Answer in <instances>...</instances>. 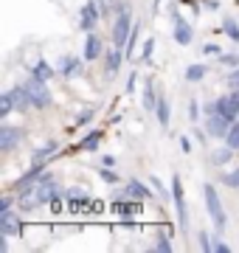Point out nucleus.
Segmentation results:
<instances>
[{
	"label": "nucleus",
	"instance_id": "4c0bfd02",
	"mask_svg": "<svg viewBox=\"0 0 239 253\" xmlns=\"http://www.w3.org/2000/svg\"><path fill=\"white\" fill-rule=\"evenodd\" d=\"M14 197H17V194H14ZM14 197H11V194H6V197L0 200V211H3V208H11V203H14Z\"/></svg>",
	"mask_w": 239,
	"mask_h": 253
},
{
	"label": "nucleus",
	"instance_id": "4be33fe9",
	"mask_svg": "<svg viewBox=\"0 0 239 253\" xmlns=\"http://www.w3.org/2000/svg\"><path fill=\"white\" fill-rule=\"evenodd\" d=\"M144 107L147 110H155L158 101H155V90H152V79L144 82Z\"/></svg>",
	"mask_w": 239,
	"mask_h": 253
},
{
	"label": "nucleus",
	"instance_id": "412c9836",
	"mask_svg": "<svg viewBox=\"0 0 239 253\" xmlns=\"http://www.w3.org/2000/svg\"><path fill=\"white\" fill-rule=\"evenodd\" d=\"M54 152H56V144H54V141H48V144L42 146V149H37V152L31 155V163H42V161H48V158H51Z\"/></svg>",
	"mask_w": 239,
	"mask_h": 253
},
{
	"label": "nucleus",
	"instance_id": "aec40b11",
	"mask_svg": "<svg viewBox=\"0 0 239 253\" xmlns=\"http://www.w3.org/2000/svg\"><path fill=\"white\" fill-rule=\"evenodd\" d=\"M93 3L99 6L101 17H113V14H119L116 9H121V6H119V0H93Z\"/></svg>",
	"mask_w": 239,
	"mask_h": 253
},
{
	"label": "nucleus",
	"instance_id": "79ce46f5",
	"mask_svg": "<svg viewBox=\"0 0 239 253\" xmlns=\"http://www.w3.org/2000/svg\"><path fill=\"white\" fill-rule=\"evenodd\" d=\"M234 99H237V101H239V87H234Z\"/></svg>",
	"mask_w": 239,
	"mask_h": 253
},
{
	"label": "nucleus",
	"instance_id": "f8f14e48",
	"mask_svg": "<svg viewBox=\"0 0 239 253\" xmlns=\"http://www.w3.org/2000/svg\"><path fill=\"white\" fill-rule=\"evenodd\" d=\"M121 59H127V54H124V48H119V45H113L107 54H104V68H107V73H119V68H121Z\"/></svg>",
	"mask_w": 239,
	"mask_h": 253
},
{
	"label": "nucleus",
	"instance_id": "2f4dec72",
	"mask_svg": "<svg viewBox=\"0 0 239 253\" xmlns=\"http://www.w3.org/2000/svg\"><path fill=\"white\" fill-rule=\"evenodd\" d=\"M149 186H152V189H155V191H158V194H160L163 200L169 197V191L163 189V183H160V177H149Z\"/></svg>",
	"mask_w": 239,
	"mask_h": 253
},
{
	"label": "nucleus",
	"instance_id": "72a5a7b5",
	"mask_svg": "<svg viewBox=\"0 0 239 253\" xmlns=\"http://www.w3.org/2000/svg\"><path fill=\"white\" fill-rule=\"evenodd\" d=\"M214 251H217V253H228V251H231V245H228V242H222V239H217V242H214Z\"/></svg>",
	"mask_w": 239,
	"mask_h": 253
},
{
	"label": "nucleus",
	"instance_id": "0eeeda50",
	"mask_svg": "<svg viewBox=\"0 0 239 253\" xmlns=\"http://www.w3.org/2000/svg\"><path fill=\"white\" fill-rule=\"evenodd\" d=\"M23 135H26V132H23V126L3 124V126H0V149H3V152H11V149L23 141Z\"/></svg>",
	"mask_w": 239,
	"mask_h": 253
},
{
	"label": "nucleus",
	"instance_id": "f03ea898",
	"mask_svg": "<svg viewBox=\"0 0 239 253\" xmlns=\"http://www.w3.org/2000/svg\"><path fill=\"white\" fill-rule=\"evenodd\" d=\"M129 34H132V14H129L127 6H121L119 14H116V20H113V45L124 48L127 45Z\"/></svg>",
	"mask_w": 239,
	"mask_h": 253
},
{
	"label": "nucleus",
	"instance_id": "7c9ffc66",
	"mask_svg": "<svg viewBox=\"0 0 239 253\" xmlns=\"http://www.w3.org/2000/svg\"><path fill=\"white\" fill-rule=\"evenodd\" d=\"M152 48H155V40H147L144 51H141V62H152Z\"/></svg>",
	"mask_w": 239,
	"mask_h": 253
},
{
	"label": "nucleus",
	"instance_id": "9b49d317",
	"mask_svg": "<svg viewBox=\"0 0 239 253\" xmlns=\"http://www.w3.org/2000/svg\"><path fill=\"white\" fill-rule=\"evenodd\" d=\"M11 99H14V110H17V113H28V110L34 107V104H31V96H28V90L23 84H14V87H11Z\"/></svg>",
	"mask_w": 239,
	"mask_h": 253
},
{
	"label": "nucleus",
	"instance_id": "ea45409f",
	"mask_svg": "<svg viewBox=\"0 0 239 253\" xmlns=\"http://www.w3.org/2000/svg\"><path fill=\"white\" fill-rule=\"evenodd\" d=\"M135 79H138V73L132 71L129 73V82H127V90H135Z\"/></svg>",
	"mask_w": 239,
	"mask_h": 253
},
{
	"label": "nucleus",
	"instance_id": "a211bd4d",
	"mask_svg": "<svg viewBox=\"0 0 239 253\" xmlns=\"http://www.w3.org/2000/svg\"><path fill=\"white\" fill-rule=\"evenodd\" d=\"M205 73H208V68H205V65L194 62V65H189V68H186V79H189V82H202V79H205Z\"/></svg>",
	"mask_w": 239,
	"mask_h": 253
},
{
	"label": "nucleus",
	"instance_id": "a19ab883",
	"mask_svg": "<svg viewBox=\"0 0 239 253\" xmlns=\"http://www.w3.org/2000/svg\"><path fill=\"white\" fill-rule=\"evenodd\" d=\"M180 146H183V152H192V144H189V138H180Z\"/></svg>",
	"mask_w": 239,
	"mask_h": 253
},
{
	"label": "nucleus",
	"instance_id": "c756f323",
	"mask_svg": "<svg viewBox=\"0 0 239 253\" xmlns=\"http://www.w3.org/2000/svg\"><path fill=\"white\" fill-rule=\"evenodd\" d=\"M222 183H225V186H231V189H239V166L234 169V172L222 174Z\"/></svg>",
	"mask_w": 239,
	"mask_h": 253
},
{
	"label": "nucleus",
	"instance_id": "4468645a",
	"mask_svg": "<svg viewBox=\"0 0 239 253\" xmlns=\"http://www.w3.org/2000/svg\"><path fill=\"white\" fill-rule=\"evenodd\" d=\"M59 73H62V76H68V79H71V76H79V73H82V62H79V56H62V59H59Z\"/></svg>",
	"mask_w": 239,
	"mask_h": 253
},
{
	"label": "nucleus",
	"instance_id": "9d476101",
	"mask_svg": "<svg viewBox=\"0 0 239 253\" xmlns=\"http://www.w3.org/2000/svg\"><path fill=\"white\" fill-rule=\"evenodd\" d=\"M104 56V45H101V37L96 31H87L84 37V51H82V59L93 62V59H101Z\"/></svg>",
	"mask_w": 239,
	"mask_h": 253
},
{
	"label": "nucleus",
	"instance_id": "39448f33",
	"mask_svg": "<svg viewBox=\"0 0 239 253\" xmlns=\"http://www.w3.org/2000/svg\"><path fill=\"white\" fill-rule=\"evenodd\" d=\"M172 200H175V208H177V222L180 228H189V214H186V197H183V183H180V174L172 177Z\"/></svg>",
	"mask_w": 239,
	"mask_h": 253
},
{
	"label": "nucleus",
	"instance_id": "a878e982",
	"mask_svg": "<svg viewBox=\"0 0 239 253\" xmlns=\"http://www.w3.org/2000/svg\"><path fill=\"white\" fill-rule=\"evenodd\" d=\"M152 251H160V253H169L172 251V242H169V234H160L155 239V245H152Z\"/></svg>",
	"mask_w": 239,
	"mask_h": 253
},
{
	"label": "nucleus",
	"instance_id": "cd10ccee",
	"mask_svg": "<svg viewBox=\"0 0 239 253\" xmlns=\"http://www.w3.org/2000/svg\"><path fill=\"white\" fill-rule=\"evenodd\" d=\"M231 152H234L231 146H228V149H217V152L211 155V161L217 163V166H222V163H228V161H231Z\"/></svg>",
	"mask_w": 239,
	"mask_h": 253
},
{
	"label": "nucleus",
	"instance_id": "58836bf2",
	"mask_svg": "<svg viewBox=\"0 0 239 253\" xmlns=\"http://www.w3.org/2000/svg\"><path fill=\"white\" fill-rule=\"evenodd\" d=\"M202 54H222V51H220V45H214V42H211V45L202 48Z\"/></svg>",
	"mask_w": 239,
	"mask_h": 253
},
{
	"label": "nucleus",
	"instance_id": "ddd939ff",
	"mask_svg": "<svg viewBox=\"0 0 239 253\" xmlns=\"http://www.w3.org/2000/svg\"><path fill=\"white\" fill-rule=\"evenodd\" d=\"M192 37H194L192 26H189L183 17H175V42H177V45H189V42H192Z\"/></svg>",
	"mask_w": 239,
	"mask_h": 253
},
{
	"label": "nucleus",
	"instance_id": "c9c22d12",
	"mask_svg": "<svg viewBox=\"0 0 239 253\" xmlns=\"http://www.w3.org/2000/svg\"><path fill=\"white\" fill-rule=\"evenodd\" d=\"M93 118V110H84V113H79V118H76V124H87Z\"/></svg>",
	"mask_w": 239,
	"mask_h": 253
},
{
	"label": "nucleus",
	"instance_id": "1a4fd4ad",
	"mask_svg": "<svg viewBox=\"0 0 239 253\" xmlns=\"http://www.w3.org/2000/svg\"><path fill=\"white\" fill-rule=\"evenodd\" d=\"M99 20H101L99 6H96L93 0H87V3L82 6V11H79V28H82V31H93Z\"/></svg>",
	"mask_w": 239,
	"mask_h": 253
},
{
	"label": "nucleus",
	"instance_id": "6ab92c4d",
	"mask_svg": "<svg viewBox=\"0 0 239 253\" xmlns=\"http://www.w3.org/2000/svg\"><path fill=\"white\" fill-rule=\"evenodd\" d=\"M99 144H101V132H99V129H93L87 138H82L79 149H84V152H96V149H99Z\"/></svg>",
	"mask_w": 239,
	"mask_h": 253
},
{
	"label": "nucleus",
	"instance_id": "393cba45",
	"mask_svg": "<svg viewBox=\"0 0 239 253\" xmlns=\"http://www.w3.org/2000/svg\"><path fill=\"white\" fill-rule=\"evenodd\" d=\"M222 31H225L231 40H237V42H239V26H237V20H234V17H225V20H222Z\"/></svg>",
	"mask_w": 239,
	"mask_h": 253
},
{
	"label": "nucleus",
	"instance_id": "e433bc0d",
	"mask_svg": "<svg viewBox=\"0 0 239 253\" xmlns=\"http://www.w3.org/2000/svg\"><path fill=\"white\" fill-rule=\"evenodd\" d=\"M189 116H192V121H197V116H200V107H197V101H192V104H189Z\"/></svg>",
	"mask_w": 239,
	"mask_h": 253
},
{
	"label": "nucleus",
	"instance_id": "2eb2a0df",
	"mask_svg": "<svg viewBox=\"0 0 239 253\" xmlns=\"http://www.w3.org/2000/svg\"><path fill=\"white\" fill-rule=\"evenodd\" d=\"M124 194H127V197H132V200H149V197H152V191H149L141 180H129L127 189H124Z\"/></svg>",
	"mask_w": 239,
	"mask_h": 253
},
{
	"label": "nucleus",
	"instance_id": "20e7f679",
	"mask_svg": "<svg viewBox=\"0 0 239 253\" xmlns=\"http://www.w3.org/2000/svg\"><path fill=\"white\" fill-rule=\"evenodd\" d=\"M23 234V219H20V214H14L11 208H3L0 211V236H20Z\"/></svg>",
	"mask_w": 239,
	"mask_h": 253
},
{
	"label": "nucleus",
	"instance_id": "f3484780",
	"mask_svg": "<svg viewBox=\"0 0 239 253\" xmlns=\"http://www.w3.org/2000/svg\"><path fill=\"white\" fill-rule=\"evenodd\" d=\"M155 113H158V124L163 126H169V121H172V104L166 99H158V107H155Z\"/></svg>",
	"mask_w": 239,
	"mask_h": 253
},
{
	"label": "nucleus",
	"instance_id": "f704fd0d",
	"mask_svg": "<svg viewBox=\"0 0 239 253\" xmlns=\"http://www.w3.org/2000/svg\"><path fill=\"white\" fill-rule=\"evenodd\" d=\"M228 84H231V87H239V68H234V71H231Z\"/></svg>",
	"mask_w": 239,
	"mask_h": 253
},
{
	"label": "nucleus",
	"instance_id": "c85d7f7f",
	"mask_svg": "<svg viewBox=\"0 0 239 253\" xmlns=\"http://www.w3.org/2000/svg\"><path fill=\"white\" fill-rule=\"evenodd\" d=\"M220 62L225 65V68H231V71H234V68H239V54H225V51H222Z\"/></svg>",
	"mask_w": 239,
	"mask_h": 253
},
{
	"label": "nucleus",
	"instance_id": "b1692460",
	"mask_svg": "<svg viewBox=\"0 0 239 253\" xmlns=\"http://www.w3.org/2000/svg\"><path fill=\"white\" fill-rule=\"evenodd\" d=\"M225 146H231V149H239V118L231 124L228 135H225Z\"/></svg>",
	"mask_w": 239,
	"mask_h": 253
},
{
	"label": "nucleus",
	"instance_id": "7ed1b4c3",
	"mask_svg": "<svg viewBox=\"0 0 239 253\" xmlns=\"http://www.w3.org/2000/svg\"><path fill=\"white\" fill-rule=\"evenodd\" d=\"M23 87L28 90V96H31V104H34L37 110H45L48 104H51V90L45 87V82H40V79H34V76H31V79L23 82Z\"/></svg>",
	"mask_w": 239,
	"mask_h": 253
},
{
	"label": "nucleus",
	"instance_id": "473e14b6",
	"mask_svg": "<svg viewBox=\"0 0 239 253\" xmlns=\"http://www.w3.org/2000/svg\"><path fill=\"white\" fill-rule=\"evenodd\" d=\"M99 177H101L104 183H119V174L110 172V169H99Z\"/></svg>",
	"mask_w": 239,
	"mask_h": 253
},
{
	"label": "nucleus",
	"instance_id": "6e6552de",
	"mask_svg": "<svg viewBox=\"0 0 239 253\" xmlns=\"http://www.w3.org/2000/svg\"><path fill=\"white\" fill-rule=\"evenodd\" d=\"M231 118H225V116H220V113H208V121H205V129H208V135H214V138H225L228 135V129H231Z\"/></svg>",
	"mask_w": 239,
	"mask_h": 253
},
{
	"label": "nucleus",
	"instance_id": "bb28decb",
	"mask_svg": "<svg viewBox=\"0 0 239 253\" xmlns=\"http://www.w3.org/2000/svg\"><path fill=\"white\" fill-rule=\"evenodd\" d=\"M197 245H200V251H214V242H211V234H205V231H200L197 234Z\"/></svg>",
	"mask_w": 239,
	"mask_h": 253
},
{
	"label": "nucleus",
	"instance_id": "f257e3e1",
	"mask_svg": "<svg viewBox=\"0 0 239 253\" xmlns=\"http://www.w3.org/2000/svg\"><path fill=\"white\" fill-rule=\"evenodd\" d=\"M202 200H205L208 217L214 219L217 231H225L228 217H225V208H222V203H220V191H217V186H214V183H205V186H202Z\"/></svg>",
	"mask_w": 239,
	"mask_h": 253
},
{
	"label": "nucleus",
	"instance_id": "dca6fc26",
	"mask_svg": "<svg viewBox=\"0 0 239 253\" xmlns=\"http://www.w3.org/2000/svg\"><path fill=\"white\" fill-rule=\"evenodd\" d=\"M54 65H48L45 59H40L37 65H34V68H31V76H34V79H40V82H48V79H54Z\"/></svg>",
	"mask_w": 239,
	"mask_h": 253
},
{
	"label": "nucleus",
	"instance_id": "423d86ee",
	"mask_svg": "<svg viewBox=\"0 0 239 253\" xmlns=\"http://www.w3.org/2000/svg\"><path fill=\"white\" fill-rule=\"evenodd\" d=\"M220 113V116H225V118H231V121H237L239 118V101L234 99V96H222V99H217V101H211L208 107H205V113Z\"/></svg>",
	"mask_w": 239,
	"mask_h": 253
},
{
	"label": "nucleus",
	"instance_id": "5701e85b",
	"mask_svg": "<svg viewBox=\"0 0 239 253\" xmlns=\"http://www.w3.org/2000/svg\"><path fill=\"white\" fill-rule=\"evenodd\" d=\"M11 110H14V99H11V90H6L0 96V118H9Z\"/></svg>",
	"mask_w": 239,
	"mask_h": 253
}]
</instances>
